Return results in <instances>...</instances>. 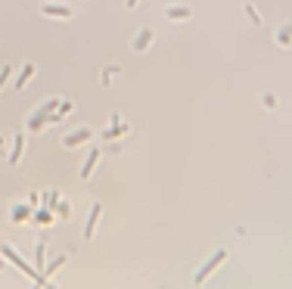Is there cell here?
Masks as SVG:
<instances>
[{"label": "cell", "mask_w": 292, "mask_h": 289, "mask_svg": "<svg viewBox=\"0 0 292 289\" xmlns=\"http://www.w3.org/2000/svg\"><path fill=\"white\" fill-rule=\"evenodd\" d=\"M0 249H4V255H7V258H10V261H13V264H16V268L22 271V274H28V277H31V280L37 283V289H56V286H53V283H50V280H47L44 274H34V271H31V268H28V264H25L22 258H19V255H16V249H13L10 242H4V246H0Z\"/></svg>", "instance_id": "obj_1"}, {"label": "cell", "mask_w": 292, "mask_h": 289, "mask_svg": "<svg viewBox=\"0 0 292 289\" xmlns=\"http://www.w3.org/2000/svg\"><path fill=\"white\" fill-rule=\"evenodd\" d=\"M224 261H227V249H218V252H215L212 258H208V261H205V264H202V268L196 271L193 283H196V286H202V283H205L208 277H212V274H215V271H218V268H221Z\"/></svg>", "instance_id": "obj_2"}, {"label": "cell", "mask_w": 292, "mask_h": 289, "mask_svg": "<svg viewBox=\"0 0 292 289\" xmlns=\"http://www.w3.org/2000/svg\"><path fill=\"white\" fill-rule=\"evenodd\" d=\"M59 103H62V100H47L44 106H40V109L31 115V121H28V131H40V128H44V125H47V115H53V109H56Z\"/></svg>", "instance_id": "obj_3"}, {"label": "cell", "mask_w": 292, "mask_h": 289, "mask_svg": "<svg viewBox=\"0 0 292 289\" xmlns=\"http://www.w3.org/2000/svg\"><path fill=\"white\" fill-rule=\"evenodd\" d=\"M40 13L50 16V19H72L75 16L72 7H56V4H44V7H40Z\"/></svg>", "instance_id": "obj_4"}, {"label": "cell", "mask_w": 292, "mask_h": 289, "mask_svg": "<svg viewBox=\"0 0 292 289\" xmlns=\"http://www.w3.org/2000/svg\"><path fill=\"white\" fill-rule=\"evenodd\" d=\"M91 137H94V131H91V128H81V131L69 134V137L62 140V146H65V149H72V146H78V143H87Z\"/></svg>", "instance_id": "obj_5"}, {"label": "cell", "mask_w": 292, "mask_h": 289, "mask_svg": "<svg viewBox=\"0 0 292 289\" xmlns=\"http://www.w3.org/2000/svg\"><path fill=\"white\" fill-rule=\"evenodd\" d=\"M100 215H103V205H100V202H94V209H91V218H87V227H84V239H91V236L97 233Z\"/></svg>", "instance_id": "obj_6"}, {"label": "cell", "mask_w": 292, "mask_h": 289, "mask_svg": "<svg viewBox=\"0 0 292 289\" xmlns=\"http://www.w3.org/2000/svg\"><path fill=\"white\" fill-rule=\"evenodd\" d=\"M97 162H100V149L94 146V149L87 152V159H84V168H81V177H84V181H87V177L94 174V168H97Z\"/></svg>", "instance_id": "obj_7"}, {"label": "cell", "mask_w": 292, "mask_h": 289, "mask_svg": "<svg viewBox=\"0 0 292 289\" xmlns=\"http://www.w3.org/2000/svg\"><path fill=\"white\" fill-rule=\"evenodd\" d=\"M22 149H25V134L19 131V134H16V146H13V152H10V165H19V159H22Z\"/></svg>", "instance_id": "obj_8"}, {"label": "cell", "mask_w": 292, "mask_h": 289, "mask_svg": "<svg viewBox=\"0 0 292 289\" xmlns=\"http://www.w3.org/2000/svg\"><path fill=\"white\" fill-rule=\"evenodd\" d=\"M34 75V62H25L22 65V72H19V78H16V91H22L25 84H28V78Z\"/></svg>", "instance_id": "obj_9"}, {"label": "cell", "mask_w": 292, "mask_h": 289, "mask_svg": "<svg viewBox=\"0 0 292 289\" xmlns=\"http://www.w3.org/2000/svg\"><path fill=\"white\" fill-rule=\"evenodd\" d=\"M165 16H168V19H190L193 10L190 7H168V10H165Z\"/></svg>", "instance_id": "obj_10"}, {"label": "cell", "mask_w": 292, "mask_h": 289, "mask_svg": "<svg viewBox=\"0 0 292 289\" xmlns=\"http://www.w3.org/2000/svg\"><path fill=\"white\" fill-rule=\"evenodd\" d=\"M149 44H152V31H149V28H143V31L137 34V40H134V50H146Z\"/></svg>", "instance_id": "obj_11"}, {"label": "cell", "mask_w": 292, "mask_h": 289, "mask_svg": "<svg viewBox=\"0 0 292 289\" xmlns=\"http://www.w3.org/2000/svg\"><path fill=\"white\" fill-rule=\"evenodd\" d=\"M112 121H115V128H109V131L103 134V140H115V137H121V134H128V125H118V115H115Z\"/></svg>", "instance_id": "obj_12"}, {"label": "cell", "mask_w": 292, "mask_h": 289, "mask_svg": "<svg viewBox=\"0 0 292 289\" xmlns=\"http://www.w3.org/2000/svg\"><path fill=\"white\" fill-rule=\"evenodd\" d=\"M62 264H65V255H59V258H56L53 264H47V268H44V277H53V274H56V271H59Z\"/></svg>", "instance_id": "obj_13"}, {"label": "cell", "mask_w": 292, "mask_h": 289, "mask_svg": "<svg viewBox=\"0 0 292 289\" xmlns=\"http://www.w3.org/2000/svg\"><path fill=\"white\" fill-rule=\"evenodd\" d=\"M44 249H47V246H44V239H40V242H37V252H34V261H37V268H44Z\"/></svg>", "instance_id": "obj_14"}, {"label": "cell", "mask_w": 292, "mask_h": 289, "mask_svg": "<svg viewBox=\"0 0 292 289\" xmlns=\"http://www.w3.org/2000/svg\"><path fill=\"white\" fill-rule=\"evenodd\" d=\"M245 13H249V16H252V22H255V25H261V16H258V10H255L252 4H245Z\"/></svg>", "instance_id": "obj_15"}, {"label": "cell", "mask_w": 292, "mask_h": 289, "mask_svg": "<svg viewBox=\"0 0 292 289\" xmlns=\"http://www.w3.org/2000/svg\"><path fill=\"white\" fill-rule=\"evenodd\" d=\"M289 40H292V25H286V28L280 31V44H289Z\"/></svg>", "instance_id": "obj_16"}, {"label": "cell", "mask_w": 292, "mask_h": 289, "mask_svg": "<svg viewBox=\"0 0 292 289\" xmlns=\"http://www.w3.org/2000/svg\"><path fill=\"white\" fill-rule=\"evenodd\" d=\"M10 75H13V69H10V65H4V69H0V87L7 84V78H10Z\"/></svg>", "instance_id": "obj_17"}, {"label": "cell", "mask_w": 292, "mask_h": 289, "mask_svg": "<svg viewBox=\"0 0 292 289\" xmlns=\"http://www.w3.org/2000/svg\"><path fill=\"white\" fill-rule=\"evenodd\" d=\"M115 72H118V69H106V72H103V75H100V81H103V84H109V78H112V75H115Z\"/></svg>", "instance_id": "obj_18"}, {"label": "cell", "mask_w": 292, "mask_h": 289, "mask_svg": "<svg viewBox=\"0 0 292 289\" xmlns=\"http://www.w3.org/2000/svg\"><path fill=\"white\" fill-rule=\"evenodd\" d=\"M25 215H28V209H22V205H19V209H16V212H13V221H22V218H25Z\"/></svg>", "instance_id": "obj_19"}, {"label": "cell", "mask_w": 292, "mask_h": 289, "mask_svg": "<svg viewBox=\"0 0 292 289\" xmlns=\"http://www.w3.org/2000/svg\"><path fill=\"white\" fill-rule=\"evenodd\" d=\"M264 106H267V109H274V106H277V97H274V94H267V97H264Z\"/></svg>", "instance_id": "obj_20"}, {"label": "cell", "mask_w": 292, "mask_h": 289, "mask_svg": "<svg viewBox=\"0 0 292 289\" xmlns=\"http://www.w3.org/2000/svg\"><path fill=\"white\" fill-rule=\"evenodd\" d=\"M137 4H140V0H128V7H137Z\"/></svg>", "instance_id": "obj_21"}, {"label": "cell", "mask_w": 292, "mask_h": 289, "mask_svg": "<svg viewBox=\"0 0 292 289\" xmlns=\"http://www.w3.org/2000/svg\"><path fill=\"white\" fill-rule=\"evenodd\" d=\"M0 155H4V137H0Z\"/></svg>", "instance_id": "obj_22"}]
</instances>
